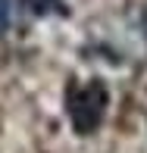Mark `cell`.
Instances as JSON below:
<instances>
[{
  "label": "cell",
  "instance_id": "obj_2",
  "mask_svg": "<svg viewBox=\"0 0 147 153\" xmlns=\"http://www.w3.org/2000/svg\"><path fill=\"white\" fill-rule=\"evenodd\" d=\"M22 3L28 6V13H34V16H47V13H60V16H66L63 0H22Z\"/></svg>",
  "mask_w": 147,
  "mask_h": 153
},
{
  "label": "cell",
  "instance_id": "obj_4",
  "mask_svg": "<svg viewBox=\"0 0 147 153\" xmlns=\"http://www.w3.org/2000/svg\"><path fill=\"white\" fill-rule=\"evenodd\" d=\"M141 28H144V41H147V10H144V16H141Z\"/></svg>",
  "mask_w": 147,
  "mask_h": 153
},
{
  "label": "cell",
  "instance_id": "obj_3",
  "mask_svg": "<svg viewBox=\"0 0 147 153\" xmlns=\"http://www.w3.org/2000/svg\"><path fill=\"white\" fill-rule=\"evenodd\" d=\"M13 25V0H0V34H6Z\"/></svg>",
  "mask_w": 147,
  "mask_h": 153
},
{
  "label": "cell",
  "instance_id": "obj_1",
  "mask_svg": "<svg viewBox=\"0 0 147 153\" xmlns=\"http://www.w3.org/2000/svg\"><path fill=\"white\" fill-rule=\"evenodd\" d=\"M103 109H107V88L103 81H88V85L69 91V122L78 134H91L100 125Z\"/></svg>",
  "mask_w": 147,
  "mask_h": 153
}]
</instances>
